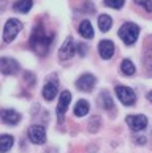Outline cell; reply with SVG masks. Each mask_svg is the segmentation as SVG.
Listing matches in <instances>:
<instances>
[{"label": "cell", "mask_w": 152, "mask_h": 153, "mask_svg": "<svg viewBox=\"0 0 152 153\" xmlns=\"http://www.w3.org/2000/svg\"><path fill=\"white\" fill-rule=\"evenodd\" d=\"M127 125L132 128V131H143L148 126V117L146 115H139V114H133L127 117Z\"/></svg>", "instance_id": "obj_7"}, {"label": "cell", "mask_w": 152, "mask_h": 153, "mask_svg": "<svg viewBox=\"0 0 152 153\" xmlns=\"http://www.w3.org/2000/svg\"><path fill=\"white\" fill-rule=\"evenodd\" d=\"M146 98H148V101H149V103H152V90H151V92H149L148 95H146Z\"/></svg>", "instance_id": "obj_24"}, {"label": "cell", "mask_w": 152, "mask_h": 153, "mask_svg": "<svg viewBox=\"0 0 152 153\" xmlns=\"http://www.w3.org/2000/svg\"><path fill=\"white\" fill-rule=\"evenodd\" d=\"M57 90H59L57 79L46 82V84H44V87H43V98L48 100V101H52L55 98V95H57Z\"/></svg>", "instance_id": "obj_12"}, {"label": "cell", "mask_w": 152, "mask_h": 153, "mask_svg": "<svg viewBox=\"0 0 152 153\" xmlns=\"http://www.w3.org/2000/svg\"><path fill=\"white\" fill-rule=\"evenodd\" d=\"M0 68H2V73L5 76H11V74H16L19 71V65L18 62L13 60V59H8V57H3L2 62H0Z\"/></svg>", "instance_id": "obj_10"}, {"label": "cell", "mask_w": 152, "mask_h": 153, "mask_svg": "<svg viewBox=\"0 0 152 153\" xmlns=\"http://www.w3.org/2000/svg\"><path fill=\"white\" fill-rule=\"evenodd\" d=\"M121 71H122V74H125V76H133L135 74V65H133V62L132 60H122V63H121Z\"/></svg>", "instance_id": "obj_16"}, {"label": "cell", "mask_w": 152, "mask_h": 153, "mask_svg": "<svg viewBox=\"0 0 152 153\" xmlns=\"http://www.w3.org/2000/svg\"><path fill=\"white\" fill-rule=\"evenodd\" d=\"M100 101H101V107L106 111H111L112 107H114V101H112V98L109 96L108 92H103L100 95Z\"/></svg>", "instance_id": "obj_19"}, {"label": "cell", "mask_w": 152, "mask_h": 153, "mask_svg": "<svg viewBox=\"0 0 152 153\" xmlns=\"http://www.w3.org/2000/svg\"><path fill=\"white\" fill-rule=\"evenodd\" d=\"M54 43V35L48 30H44L41 25H37L30 36V48L38 55H46L49 52L51 46Z\"/></svg>", "instance_id": "obj_1"}, {"label": "cell", "mask_w": 152, "mask_h": 153, "mask_svg": "<svg viewBox=\"0 0 152 153\" xmlns=\"http://www.w3.org/2000/svg\"><path fill=\"white\" fill-rule=\"evenodd\" d=\"M79 33H81V36H84V38H92L94 36L92 22L87 21V19H84L81 24H79Z\"/></svg>", "instance_id": "obj_14"}, {"label": "cell", "mask_w": 152, "mask_h": 153, "mask_svg": "<svg viewBox=\"0 0 152 153\" xmlns=\"http://www.w3.org/2000/svg\"><path fill=\"white\" fill-rule=\"evenodd\" d=\"M98 52H100L101 59L109 60L112 55H114V44H112V41H109V39H103V41H100Z\"/></svg>", "instance_id": "obj_11"}, {"label": "cell", "mask_w": 152, "mask_h": 153, "mask_svg": "<svg viewBox=\"0 0 152 153\" xmlns=\"http://www.w3.org/2000/svg\"><path fill=\"white\" fill-rule=\"evenodd\" d=\"M70 101H71V93L68 90H64V92L60 93L59 104H57V120H59V123L64 122V115H65V112L70 106Z\"/></svg>", "instance_id": "obj_6"}, {"label": "cell", "mask_w": 152, "mask_h": 153, "mask_svg": "<svg viewBox=\"0 0 152 153\" xmlns=\"http://www.w3.org/2000/svg\"><path fill=\"white\" fill-rule=\"evenodd\" d=\"M75 52H76V46H75L73 38H67L65 43L62 44L60 51H59V59L60 60H68L75 55Z\"/></svg>", "instance_id": "obj_9"}, {"label": "cell", "mask_w": 152, "mask_h": 153, "mask_svg": "<svg viewBox=\"0 0 152 153\" xmlns=\"http://www.w3.org/2000/svg\"><path fill=\"white\" fill-rule=\"evenodd\" d=\"M0 144H2V153H7V152L11 149V147H13V144H14L13 136L3 134V136H2V139H0Z\"/></svg>", "instance_id": "obj_20"}, {"label": "cell", "mask_w": 152, "mask_h": 153, "mask_svg": "<svg viewBox=\"0 0 152 153\" xmlns=\"http://www.w3.org/2000/svg\"><path fill=\"white\" fill-rule=\"evenodd\" d=\"M29 139L37 145L44 144L46 142V129L41 125H32L29 128Z\"/></svg>", "instance_id": "obj_5"}, {"label": "cell", "mask_w": 152, "mask_h": 153, "mask_svg": "<svg viewBox=\"0 0 152 153\" xmlns=\"http://www.w3.org/2000/svg\"><path fill=\"white\" fill-rule=\"evenodd\" d=\"M32 5H33L32 0H18L14 3V10L19 11V13H29L32 10Z\"/></svg>", "instance_id": "obj_17"}, {"label": "cell", "mask_w": 152, "mask_h": 153, "mask_svg": "<svg viewBox=\"0 0 152 153\" xmlns=\"http://www.w3.org/2000/svg\"><path fill=\"white\" fill-rule=\"evenodd\" d=\"M138 5H141V7L146 10V11H152V0H135Z\"/></svg>", "instance_id": "obj_23"}, {"label": "cell", "mask_w": 152, "mask_h": 153, "mask_svg": "<svg viewBox=\"0 0 152 153\" xmlns=\"http://www.w3.org/2000/svg\"><path fill=\"white\" fill-rule=\"evenodd\" d=\"M111 25H112V19L108 14H101L98 18V27H100L101 32H108L111 29Z\"/></svg>", "instance_id": "obj_18"}, {"label": "cell", "mask_w": 152, "mask_h": 153, "mask_svg": "<svg viewBox=\"0 0 152 153\" xmlns=\"http://www.w3.org/2000/svg\"><path fill=\"white\" fill-rule=\"evenodd\" d=\"M138 35H139V27L136 24H133V22H125L119 29V38L128 46L136 43Z\"/></svg>", "instance_id": "obj_2"}, {"label": "cell", "mask_w": 152, "mask_h": 153, "mask_svg": "<svg viewBox=\"0 0 152 153\" xmlns=\"http://www.w3.org/2000/svg\"><path fill=\"white\" fill-rule=\"evenodd\" d=\"M144 62H146V68H148V71L152 73V51L148 49V52H146V57H144Z\"/></svg>", "instance_id": "obj_22"}, {"label": "cell", "mask_w": 152, "mask_h": 153, "mask_svg": "<svg viewBox=\"0 0 152 153\" xmlns=\"http://www.w3.org/2000/svg\"><path fill=\"white\" fill-rule=\"evenodd\" d=\"M125 3V0H105V5L109 8H114V10H121Z\"/></svg>", "instance_id": "obj_21"}, {"label": "cell", "mask_w": 152, "mask_h": 153, "mask_svg": "<svg viewBox=\"0 0 152 153\" xmlns=\"http://www.w3.org/2000/svg\"><path fill=\"white\" fill-rule=\"evenodd\" d=\"M87 112H89L87 101L86 100H79L76 103V106H75V115L76 117H84V115H87Z\"/></svg>", "instance_id": "obj_15"}, {"label": "cell", "mask_w": 152, "mask_h": 153, "mask_svg": "<svg viewBox=\"0 0 152 153\" xmlns=\"http://www.w3.org/2000/svg\"><path fill=\"white\" fill-rule=\"evenodd\" d=\"M97 84V77L94 74H82L79 79L76 81V87L81 90V92H91Z\"/></svg>", "instance_id": "obj_8"}, {"label": "cell", "mask_w": 152, "mask_h": 153, "mask_svg": "<svg viewBox=\"0 0 152 153\" xmlns=\"http://www.w3.org/2000/svg\"><path fill=\"white\" fill-rule=\"evenodd\" d=\"M116 95H117V98H119L121 103L125 104V106H133L135 101H136V95H135V92L132 88L124 87V85L116 87Z\"/></svg>", "instance_id": "obj_4"}, {"label": "cell", "mask_w": 152, "mask_h": 153, "mask_svg": "<svg viewBox=\"0 0 152 153\" xmlns=\"http://www.w3.org/2000/svg\"><path fill=\"white\" fill-rule=\"evenodd\" d=\"M22 29V22L19 19H14L11 18L7 21V24L3 27V41L5 43H11L13 39L18 36V33Z\"/></svg>", "instance_id": "obj_3"}, {"label": "cell", "mask_w": 152, "mask_h": 153, "mask_svg": "<svg viewBox=\"0 0 152 153\" xmlns=\"http://www.w3.org/2000/svg\"><path fill=\"white\" fill-rule=\"evenodd\" d=\"M2 120L7 125H16L21 122V115L14 109H3L2 111Z\"/></svg>", "instance_id": "obj_13"}]
</instances>
